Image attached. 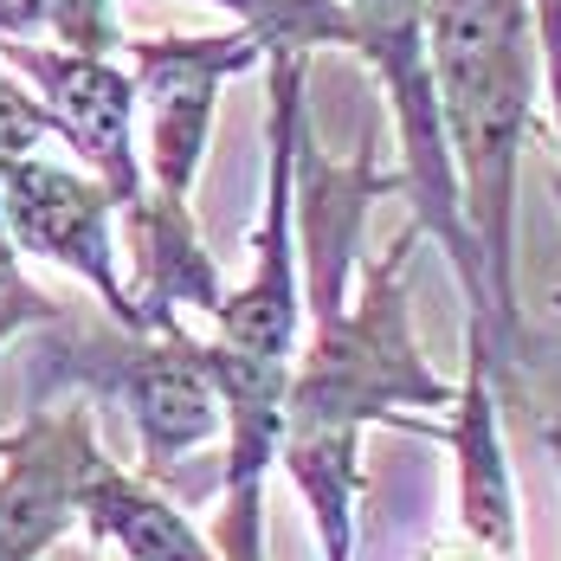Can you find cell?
<instances>
[{
	"mask_svg": "<svg viewBox=\"0 0 561 561\" xmlns=\"http://www.w3.org/2000/svg\"><path fill=\"white\" fill-rule=\"evenodd\" d=\"M400 174L375 169L368 156L330 162L317 156L310 123L297 129V214H310V317L317 330L297 342V368L284 393V439L278 458L310 504V529L323 561H355V510H362V433L368 426H407V433H439L420 413H451V381L426 362L413 336V304H407V259H413V226L355 278L362 220L375 194H393Z\"/></svg>",
	"mask_w": 561,
	"mask_h": 561,
	"instance_id": "obj_1",
	"label": "cell"
},
{
	"mask_svg": "<svg viewBox=\"0 0 561 561\" xmlns=\"http://www.w3.org/2000/svg\"><path fill=\"white\" fill-rule=\"evenodd\" d=\"M304 65L310 58H265V214L252 232V278L226 290L214 310L207 375L220 393V529L214 549L226 561H265V471L278 465L284 393L304 342V252H297V129L304 116Z\"/></svg>",
	"mask_w": 561,
	"mask_h": 561,
	"instance_id": "obj_2",
	"label": "cell"
},
{
	"mask_svg": "<svg viewBox=\"0 0 561 561\" xmlns=\"http://www.w3.org/2000/svg\"><path fill=\"white\" fill-rule=\"evenodd\" d=\"M426 71L446 136L465 226L491 284L497 342L516 375L523 317H516V162L536 136L542 104V46L529 0H426Z\"/></svg>",
	"mask_w": 561,
	"mask_h": 561,
	"instance_id": "obj_3",
	"label": "cell"
},
{
	"mask_svg": "<svg viewBox=\"0 0 561 561\" xmlns=\"http://www.w3.org/2000/svg\"><path fill=\"white\" fill-rule=\"evenodd\" d=\"M46 388H84L123 407L129 426H136V451H142L136 478H149V484H169L194 451H207L226 433L220 393H214V375H207V348L181 323L174 330H142V336H129L116 323L65 330V342L46 362Z\"/></svg>",
	"mask_w": 561,
	"mask_h": 561,
	"instance_id": "obj_4",
	"label": "cell"
},
{
	"mask_svg": "<svg viewBox=\"0 0 561 561\" xmlns=\"http://www.w3.org/2000/svg\"><path fill=\"white\" fill-rule=\"evenodd\" d=\"M129 46V84H136V111H149V156L142 174L149 187L187 207L194 201V181L207 162V142H214V111H220V91L265 65L252 33H181V39H123Z\"/></svg>",
	"mask_w": 561,
	"mask_h": 561,
	"instance_id": "obj_5",
	"label": "cell"
},
{
	"mask_svg": "<svg viewBox=\"0 0 561 561\" xmlns=\"http://www.w3.org/2000/svg\"><path fill=\"white\" fill-rule=\"evenodd\" d=\"M0 65L33 91V104L46 111L53 136L111 194L116 214H129L149 194L129 71L111 53H71V46H39V39H0Z\"/></svg>",
	"mask_w": 561,
	"mask_h": 561,
	"instance_id": "obj_6",
	"label": "cell"
},
{
	"mask_svg": "<svg viewBox=\"0 0 561 561\" xmlns=\"http://www.w3.org/2000/svg\"><path fill=\"white\" fill-rule=\"evenodd\" d=\"M0 232L20 259H46L78 284H91L116 330L142 336L123 290V259H116V207L84 169H65L46 156L0 169Z\"/></svg>",
	"mask_w": 561,
	"mask_h": 561,
	"instance_id": "obj_7",
	"label": "cell"
},
{
	"mask_svg": "<svg viewBox=\"0 0 561 561\" xmlns=\"http://www.w3.org/2000/svg\"><path fill=\"white\" fill-rule=\"evenodd\" d=\"M98 451L91 407H46L0 439V561H46L78 529V491Z\"/></svg>",
	"mask_w": 561,
	"mask_h": 561,
	"instance_id": "obj_8",
	"label": "cell"
},
{
	"mask_svg": "<svg viewBox=\"0 0 561 561\" xmlns=\"http://www.w3.org/2000/svg\"><path fill=\"white\" fill-rule=\"evenodd\" d=\"M451 439L458 458V542L484 561H523L516 542V478L504 458V420H497V388L484 381L478 362H465V388L451 393Z\"/></svg>",
	"mask_w": 561,
	"mask_h": 561,
	"instance_id": "obj_9",
	"label": "cell"
},
{
	"mask_svg": "<svg viewBox=\"0 0 561 561\" xmlns=\"http://www.w3.org/2000/svg\"><path fill=\"white\" fill-rule=\"evenodd\" d=\"M259 39L265 58H310L323 46H348V20L336 0H214Z\"/></svg>",
	"mask_w": 561,
	"mask_h": 561,
	"instance_id": "obj_10",
	"label": "cell"
},
{
	"mask_svg": "<svg viewBox=\"0 0 561 561\" xmlns=\"http://www.w3.org/2000/svg\"><path fill=\"white\" fill-rule=\"evenodd\" d=\"M33 13V39L46 33L53 46L71 53H116L123 33H116V0H26Z\"/></svg>",
	"mask_w": 561,
	"mask_h": 561,
	"instance_id": "obj_11",
	"label": "cell"
},
{
	"mask_svg": "<svg viewBox=\"0 0 561 561\" xmlns=\"http://www.w3.org/2000/svg\"><path fill=\"white\" fill-rule=\"evenodd\" d=\"M58 317H65V304L58 297H46L39 284L26 278V265H20V252L7 245V232H0V348L13 336H26V330H53Z\"/></svg>",
	"mask_w": 561,
	"mask_h": 561,
	"instance_id": "obj_12",
	"label": "cell"
},
{
	"mask_svg": "<svg viewBox=\"0 0 561 561\" xmlns=\"http://www.w3.org/2000/svg\"><path fill=\"white\" fill-rule=\"evenodd\" d=\"M53 136V123L46 111L33 104V91L0 65V169H13V162H26V156H39V142Z\"/></svg>",
	"mask_w": 561,
	"mask_h": 561,
	"instance_id": "obj_13",
	"label": "cell"
},
{
	"mask_svg": "<svg viewBox=\"0 0 561 561\" xmlns=\"http://www.w3.org/2000/svg\"><path fill=\"white\" fill-rule=\"evenodd\" d=\"M542 439H549V458H556V478H561V426H549Z\"/></svg>",
	"mask_w": 561,
	"mask_h": 561,
	"instance_id": "obj_14",
	"label": "cell"
}]
</instances>
